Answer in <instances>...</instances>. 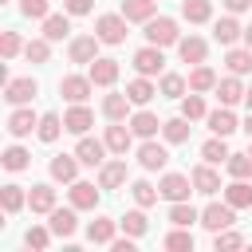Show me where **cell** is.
Returning <instances> with one entry per match:
<instances>
[{
	"instance_id": "obj_1",
	"label": "cell",
	"mask_w": 252,
	"mask_h": 252,
	"mask_svg": "<svg viewBox=\"0 0 252 252\" xmlns=\"http://www.w3.org/2000/svg\"><path fill=\"white\" fill-rule=\"evenodd\" d=\"M126 24H130V20H126L122 12H102V16L94 20V35H98L102 43L118 47V43H126V35H130V32H126Z\"/></svg>"
},
{
	"instance_id": "obj_2",
	"label": "cell",
	"mask_w": 252,
	"mask_h": 252,
	"mask_svg": "<svg viewBox=\"0 0 252 252\" xmlns=\"http://www.w3.org/2000/svg\"><path fill=\"white\" fill-rule=\"evenodd\" d=\"M177 39H181L177 20H169V16H154V20L146 24V43H154V47H177Z\"/></svg>"
},
{
	"instance_id": "obj_3",
	"label": "cell",
	"mask_w": 252,
	"mask_h": 252,
	"mask_svg": "<svg viewBox=\"0 0 252 252\" xmlns=\"http://www.w3.org/2000/svg\"><path fill=\"white\" fill-rule=\"evenodd\" d=\"M201 224H205L209 232L232 228V224H236V209H232L228 201H213V205H205V209H201Z\"/></svg>"
},
{
	"instance_id": "obj_4",
	"label": "cell",
	"mask_w": 252,
	"mask_h": 252,
	"mask_svg": "<svg viewBox=\"0 0 252 252\" xmlns=\"http://www.w3.org/2000/svg\"><path fill=\"white\" fill-rule=\"evenodd\" d=\"M35 94H39V83H35L32 75H24V79H8V83H4V102H12V106H28Z\"/></svg>"
},
{
	"instance_id": "obj_5",
	"label": "cell",
	"mask_w": 252,
	"mask_h": 252,
	"mask_svg": "<svg viewBox=\"0 0 252 252\" xmlns=\"http://www.w3.org/2000/svg\"><path fill=\"white\" fill-rule=\"evenodd\" d=\"M158 189H161V201H189V193H193V177H185V173H161V181H158Z\"/></svg>"
},
{
	"instance_id": "obj_6",
	"label": "cell",
	"mask_w": 252,
	"mask_h": 252,
	"mask_svg": "<svg viewBox=\"0 0 252 252\" xmlns=\"http://www.w3.org/2000/svg\"><path fill=\"white\" fill-rule=\"evenodd\" d=\"M106 142L102 138H87V134H79V146H75V158L83 161V165H91V169H98L102 161H106Z\"/></svg>"
},
{
	"instance_id": "obj_7",
	"label": "cell",
	"mask_w": 252,
	"mask_h": 252,
	"mask_svg": "<svg viewBox=\"0 0 252 252\" xmlns=\"http://www.w3.org/2000/svg\"><path fill=\"white\" fill-rule=\"evenodd\" d=\"M138 165H142L146 173L165 169V165H169V150H165V146H158L154 138H142V146H138Z\"/></svg>"
},
{
	"instance_id": "obj_8",
	"label": "cell",
	"mask_w": 252,
	"mask_h": 252,
	"mask_svg": "<svg viewBox=\"0 0 252 252\" xmlns=\"http://www.w3.org/2000/svg\"><path fill=\"white\" fill-rule=\"evenodd\" d=\"M165 47H154V43H146V47H138L134 51V71L138 75H161V67H165V55H161Z\"/></svg>"
},
{
	"instance_id": "obj_9",
	"label": "cell",
	"mask_w": 252,
	"mask_h": 252,
	"mask_svg": "<svg viewBox=\"0 0 252 252\" xmlns=\"http://www.w3.org/2000/svg\"><path fill=\"white\" fill-rule=\"evenodd\" d=\"M118 59H110V55H98L94 63H87V75H91V83L94 87H114L118 83Z\"/></svg>"
},
{
	"instance_id": "obj_10",
	"label": "cell",
	"mask_w": 252,
	"mask_h": 252,
	"mask_svg": "<svg viewBox=\"0 0 252 252\" xmlns=\"http://www.w3.org/2000/svg\"><path fill=\"white\" fill-rule=\"evenodd\" d=\"M91 91H94L91 75H63V79H59V94H63L67 102H87Z\"/></svg>"
},
{
	"instance_id": "obj_11",
	"label": "cell",
	"mask_w": 252,
	"mask_h": 252,
	"mask_svg": "<svg viewBox=\"0 0 252 252\" xmlns=\"http://www.w3.org/2000/svg\"><path fill=\"white\" fill-rule=\"evenodd\" d=\"M213 39L220 43V47H236L240 39H244V28L236 24V16L228 12V16H220V20H213Z\"/></svg>"
},
{
	"instance_id": "obj_12",
	"label": "cell",
	"mask_w": 252,
	"mask_h": 252,
	"mask_svg": "<svg viewBox=\"0 0 252 252\" xmlns=\"http://www.w3.org/2000/svg\"><path fill=\"white\" fill-rule=\"evenodd\" d=\"M98 35L91 32V35H75L71 43H67V55H71V63H94L98 59Z\"/></svg>"
},
{
	"instance_id": "obj_13",
	"label": "cell",
	"mask_w": 252,
	"mask_h": 252,
	"mask_svg": "<svg viewBox=\"0 0 252 252\" xmlns=\"http://www.w3.org/2000/svg\"><path fill=\"white\" fill-rule=\"evenodd\" d=\"M79 158L75 154H55L51 158V165H47V173H51V181H63V185H71V181H79Z\"/></svg>"
},
{
	"instance_id": "obj_14",
	"label": "cell",
	"mask_w": 252,
	"mask_h": 252,
	"mask_svg": "<svg viewBox=\"0 0 252 252\" xmlns=\"http://www.w3.org/2000/svg\"><path fill=\"white\" fill-rule=\"evenodd\" d=\"M75 213H79L75 205H71V209H59V205H55V209L47 213V224H51V232H55L59 240L75 236V228H79V217H75Z\"/></svg>"
},
{
	"instance_id": "obj_15",
	"label": "cell",
	"mask_w": 252,
	"mask_h": 252,
	"mask_svg": "<svg viewBox=\"0 0 252 252\" xmlns=\"http://www.w3.org/2000/svg\"><path fill=\"white\" fill-rule=\"evenodd\" d=\"M213 94H217L220 106H236V102H244V83H240V75H224V79H217Z\"/></svg>"
},
{
	"instance_id": "obj_16",
	"label": "cell",
	"mask_w": 252,
	"mask_h": 252,
	"mask_svg": "<svg viewBox=\"0 0 252 252\" xmlns=\"http://www.w3.org/2000/svg\"><path fill=\"white\" fill-rule=\"evenodd\" d=\"M130 106H134V102H130L126 91H110V94L102 98V118H106V122H126V118H130Z\"/></svg>"
},
{
	"instance_id": "obj_17",
	"label": "cell",
	"mask_w": 252,
	"mask_h": 252,
	"mask_svg": "<svg viewBox=\"0 0 252 252\" xmlns=\"http://www.w3.org/2000/svg\"><path fill=\"white\" fill-rule=\"evenodd\" d=\"M35 126H39V114H35L32 106H16V110L8 114V134H12V138H28Z\"/></svg>"
},
{
	"instance_id": "obj_18",
	"label": "cell",
	"mask_w": 252,
	"mask_h": 252,
	"mask_svg": "<svg viewBox=\"0 0 252 252\" xmlns=\"http://www.w3.org/2000/svg\"><path fill=\"white\" fill-rule=\"evenodd\" d=\"M126 173H130V169H126V158L118 154L114 161H102V165H98V185H102V189H122V185H126Z\"/></svg>"
},
{
	"instance_id": "obj_19",
	"label": "cell",
	"mask_w": 252,
	"mask_h": 252,
	"mask_svg": "<svg viewBox=\"0 0 252 252\" xmlns=\"http://www.w3.org/2000/svg\"><path fill=\"white\" fill-rule=\"evenodd\" d=\"M98 193H102V185L94 189V181H71V189H67V201L83 213V209H94L98 205Z\"/></svg>"
},
{
	"instance_id": "obj_20",
	"label": "cell",
	"mask_w": 252,
	"mask_h": 252,
	"mask_svg": "<svg viewBox=\"0 0 252 252\" xmlns=\"http://www.w3.org/2000/svg\"><path fill=\"white\" fill-rule=\"evenodd\" d=\"M63 126H67L71 134H87V130L94 126V110H91L87 102H71V110L63 114Z\"/></svg>"
},
{
	"instance_id": "obj_21",
	"label": "cell",
	"mask_w": 252,
	"mask_h": 252,
	"mask_svg": "<svg viewBox=\"0 0 252 252\" xmlns=\"http://www.w3.org/2000/svg\"><path fill=\"white\" fill-rule=\"evenodd\" d=\"M126 126L134 130V138H154V134L161 130V118H158L154 110H146V106H142V110H134V114L126 118Z\"/></svg>"
},
{
	"instance_id": "obj_22",
	"label": "cell",
	"mask_w": 252,
	"mask_h": 252,
	"mask_svg": "<svg viewBox=\"0 0 252 252\" xmlns=\"http://www.w3.org/2000/svg\"><path fill=\"white\" fill-rule=\"evenodd\" d=\"M205 122H209V130H213V134H220V138H228V134H236V130H240V122H236L232 106H217V110H209V114H205Z\"/></svg>"
},
{
	"instance_id": "obj_23",
	"label": "cell",
	"mask_w": 252,
	"mask_h": 252,
	"mask_svg": "<svg viewBox=\"0 0 252 252\" xmlns=\"http://www.w3.org/2000/svg\"><path fill=\"white\" fill-rule=\"evenodd\" d=\"M102 142H106V150H110V154H122V158H126V150L134 146V130H130V126H122V122H110V126H106V134H102Z\"/></svg>"
},
{
	"instance_id": "obj_24",
	"label": "cell",
	"mask_w": 252,
	"mask_h": 252,
	"mask_svg": "<svg viewBox=\"0 0 252 252\" xmlns=\"http://www.w3.org/2000/svg\"><path fill=\"white\" fill-rule=\"evenodd\" d=\"M189 177H193V189H197V193H205V197H213V193L220 189V173L213 169V161L193 165V173H189Z\"/></svg>"
},
{
	"instance_id": "obj_25",
	"label": "cell",
	"mask_w": 252,
	"mask_h": 252,
	"mask_svg": "<svg viewBox=\"0 0 252 252\" xmlns=\"http://www.w3.org/2000/svg\"><path fill=\"white\" fill-rule=\"evenodd\" d=\"M177 55H181V63H205V55H209V43L201 39V35H181L177 39Z\"/></svg>"
},
{
	"instance_id": "obj_26",
	"label": "cell",
	"mask_w": 252,
	"mask_h": 252,
	"mask_svg": "<svg viewBox=\"0 0 252 252\" xmlns=\"http://www.w3.org/2000/svg\"><path fill=\"white\" fill-rule=\"evenodd\" d=\"M118 228H122V224H118L114 217H94V220L87 224V240H91V244H110V240L118 236Z\"/></svg>"
},
{
	"instance_id": "obj_27",
	"label": "cell",
	"mask_w": 252,
	"mask_h": 252,
	"mask_svg": "<svg viewBox=\"0 0 252 252\" xmlns=\"http://www.w3.org/2000/svg\"><path fill=\"white\" fill-rule=\"evenodd\" d=\"M130 24H150L154 20V12H158V0H122V8H118Z\"/></svg>"
},
{
	"instance_id": "obj_28",
	"label": "cell",
	"mask_w": 252,
	"mask_h": 252,
	"mask_svg": "<svg viewBox=\"0 0 252 252\" xmlns=\"http://www.w3.org/2000/svg\"><path fill=\"white\" fill-rule=\"evenodd\" d=\"M43 35H47L51 43L67 39V35H71V12H51V16L43 20Z\"/></svg>"
},
{
	"instance_id": "obj_29",
	"label": "cell",
	"mask_w": 252,
	"mask_h": 252,
	"mask_svg": "<svg viewBox=\"0 0 252 252\" xmlns=\"http://www.w3.org/2000/svg\"><path fill=\"white\" fill-rule=\"evenodd\" d=\"M185 91H189V79H185V75H177V71H161V79H158V94H165V98H185Z\"/></svg>"
},
{
	"instance_id": "obj_30",
	"label": "cell",
	"mask_w": 252,
	"mask_h": 252,
	"mask_svg": "<svg viewBox=\"0 0 252 252\" xmlns=\"http://www.w3.org/2000/svg\"><path fill=\"white\" fill-rule=\"evenodd\" d=\"M126 94H130V102H134V106H146V102L158 94V83H150V75H138V79H130V83H126Z\"/></svg>"
},
{
	"instance_id": "obj_31",
	"label": "cell",
	"mask_w": 252,
	"mask_h": 252,
	"mask_svg": "<svg viewBox=\"0 0 252 252\" xmlns=\"http://www.w3.org/2000/svg\"><path fill=\"white\" fill-rule=\"evenodd\" d=\"M189 130H193V126H189V118H185V114H177V118H165V122H161V138H165L169 146L189 142Z\"/></svg>"
},
{
	"instance_id": "obj_32",
	"label": "cell",
	"mask_w": 252,
	"mask_h": 252,
	"mask_svg": "<svg viewBox=\"0 0 252 252\" xmlns=\"http://www.w3.org/2000/svg\"><path fill=\"white\" fill-rule=\"evenodd\" d=\"M28 209L47 217V213L55 209V189H51V185H32V189H28Z\"/></svg>"
},
{
	"instance_id": "obj_33",
	"label": "cell",
	"mask_w": 252,
	"mask_h": 252,
	"mask_svg": "<svg viewBox=\"0 0 252 252\" xmlns=\"http://www.w3.org/2000/svg\"><path fill=\"white\" fill-rule=\"evenodd\" d=\"M224 201H228L232 209H252V181L232 177V185L224 189Z\"/></svg>"
},
{
	"instance_id": "obj_34",
	"label": "cell",
	"mask_w": 252,
	"mask_h": 252,
	"mask_svg": "<svg viewBox=\"0 0 252 252\" xmlns=\"http://www.w3.org/2000/svg\"><path fill=\"white\" fill-rule=\"evenodd\" d=\"M217 87V71L209 67V63H197L193 71H189V91H197V94H209Z\"/></svg>"
},
{
	"instance_id": "obj_35",
	"label": "cell",
	"mask_w": 252,
	"mask_h": 252,
	"mask_svg": "<svg viewBox=\"0 0 252 252\" xmlns=\"http://www.w3.org/2000/svg\"><path fill=\"white\" fill-rule=\"evenodd\" d=\"M63 130H67V126H63V118H59L55 110H47V114H39V126H35V138L51 146V142H55V138H59Z\"/></svg>"
},
{
	"instance_id": "obj_36",
	"label": "cell",
	"mask_w": 252,
	"mask_h": 252,
	"mask_svg": "<svg viewBox=\"0 0 252 252\" xmlns=\"http://www.w3.org/2000/svg\"><path fill=\"white\" fill-rule=\"evenodd\" d=\"M181 20H189V24H209V20H213V0H181Z\"/></svg>"
},
{
	"instance_id": "obj_37",
	"label": "cell",
	"mask_w": 252,
	"mask_h": 252,
	"mask_svg": "<svg viewBox=\"0 0 252 252\" xmlns=\"http://www.w3.org/2000/svg\"><path fill=\"white\" fill-rule=\"evenodd\" d=\"M118 224H122V232H126V236H134V240H138V236H146V228H150V220H146V209H142V205H138V209H130L126 217H118Z\"/></svg>"
},
{
	"instance_id": "obj_38",
	"label": "cell",
	"mask_w": 252,
	"mask_h": 252,
	"mask_svg": "<svg viewBox=\"0 0 252 252\" xmlns=\"http://www.w3.org/2000/svg\"><path fill=\"white\" fill-rule=\"evenodd\" d=\"M224 67H228V75H248L252 71V47H228Z\"/></svg>"
},
{
	"instance_id": "obj_39",
	"label": "cell",
	"mask_w": 252,
	"mask_h": 252,
	"mask_svg": "<svg viewBox=\"0 0 252 252\" xmlns=\"http://www.w3.org/2000/svg\"><path fill=\"white\" fill-rule=\"evenodd\" d=\"M0 205H4V213H20V209L28 205V193H24V185L8 181V185L0 189Z\"/></svg>"
},
{
	"instance_id": "obj_40",
	"label": "cell",
	"mask_w": 252,
	"mask_h": 252,
	"mask_svg": "<svg viewBox=\"0 0 252 252\" xmlns=\"http://www.w3.org/2000/svg\"><path fill=\"white\" fill-rule=\"evenodd\" d=\"M169 224H181V228L201 224V213H197L189 201H173V205H169Z\"/></svg>"
},
{
	"instance_id": "obj_41",
	"label": "cell",
	"mask_w": 252,
	"mask_h": 252,
	"mask_svg": "<svg viewBox=\"0 0 252 252\" xmlns=\"http://www.w3.org/2000/svg\"><path fill=\"white\" fill-rule=\"evenodd\" d=\"M169 252H193V232L189 228H181V224H173L169 232H165V240H161Z\"/></svg>"
},
{
	"instance_id": "obj_42",
	"label": "cell",
	"mask_w": 252,
	"mask_h": 252,
	"mask_svg": "<svg viewBox=\"0 0 252 252\" xmlns=\"http://www.w3.org/2000/svg\"><path fill=\"white\" fill-rule=\"evenodd\" d=\"M181 114H185L189 122H201V118L209 114V106H205V94H197V91H189V94L181 98Z\"/></svg>"
},
{
	"instance_id": "obj_43",
	"label": "cell",
	"mask_w": 252,
	"mask_h": 252,
	"mask_svg": "<svg viewBox=\"0 0 252 252\" xmlns=\"http://www.w3.org/2000/svg\"><path fill=\"white\" fill-rule=\"evenodd\" d=\"M201 158H205V161H213V165H224V161H228V146H224V138H220V134H213V138L201 146Z\"/></svg>"
},
{
	"instance_id": "obj_44",
	"label": "cell",
	"mask_w": 252,
	"mask_h": 252,
	"mask_svg": "<svg viewBox=\"0 0 252 252\" xmlns=\"http://www.w3.org/2000/svg\"><path fill=\"white\" fill-rule=\"evenodd\" d=\"M0 161H4V169L20 173V169H28V165H32V154H28L24 146H8V150L0 154Z\"/></svg>"
},
{
	"instance_id": "obj_45",
	"label": "cell",
	"mask_w": 252,
	"mask_h": 252,
	"mask_svg": "<svg viewBox=\"0 0 252 252\" xmlns=\"http://www.w3.org/2000/svg\"><path fill=\"white\" fill-rule=\"evenodd\" d=\"M130 197H134V205L150 209V205H158L161 189H158V185H150V181H134V185H130Z\"/></svg>"
},
{
	"instance_id": "obj_46",
	"label": "cell",
	"mask_w": 252,
	"mask_h": 252,
	"mask_svg": "<svg viewBox=\"0 0 252 252\" xmlns=\"http://www.w3.org/2000/svg\"><path fill=\"white\" fill-rule=\"evenodd\" d=\"M24 55H28V63H47V59H51V39H47V35L28 39V43H24Z\"/></svg>"
},
{
	"instance_id": "obj_47",
	"label": "cell",
	"mask_w": 252,
	"mask_h": 252,
	"mask_svg": "<svg viewBox=\"0 0 252 252\" xmlns=\"http://www.w3.org/2000/svg\"><path fill=\"white\" fill-rule=\"evenodd\" d=\"M51 236H55V232H51V224H32V228L24 232V244H28V248H35V252H43V248L51 244Z\"/></svg>"
},
{
	"instance_id": "obj_48",
	"label": "cell",
	"mask_w": 252,
	"mask_h": 252,
	"mask_svg": "<svg viewBox=\"0 0 252 252\" xmlns=\"http://www.w3.org/2000/svg\"><path fill=\"white\" fill-rule=\"evenodd\" d=\"M224 169H228V177H244V181H252V154H228Z\"/></svg>"
},
{
	"instance_id": "obj_49",
	"label": "cell",
	"mask_w": 252,
	"mask_h": 252,
	"mask_svg": "<svg viewBox=\"0 0 252 252\" xmlns=\"http://www.w3.org/2000/svg\"><path fill=\"white\" fill-rule=\"evenodd\" d=\"M213 248H217V252L244 248V236H240V232H232V228H220V232H213Z\"/></svg>"
},
{
	"instance_id": "obj_50",
	"label": "cell",
	"mask_w": 252,
	"mask_h": 252,
	"mask_svg": "<svg viewBox=\"0 0 252 252\" xmlns=\"http://www.w3.org/2000/svg\"><path fill=\"white\" fill-rule=\"evenodd\" d=\"M20 12L28 20H47L51 16V0H20Z\"/></svg>"
},
{
	"instance_id": "obj_51",
	"label": "cell",
	"mask_w": 252,
	"mask_h": 252,
	"mask_svg": "<svg viewBox=\"0 0 252 252\" xmlns=\"http://www.w3.org/2000/svg\"><path fill=\"white\" fill-rule=\"evenodd\" d=\"M20 51H24V39H20L16 32H4V35H0V55H4V59H16Z\"/></svg>"
},
{
	"instance_id": "obj_52",
	"label": "cell",
	"mask_w": 252,
	"mask_h": 252,
	"mask_svg": "<svg viewBox=\"0 0 252 252\" xmlns=\"http://www.w3.org/2000/svg\"><path fill=\"white\" fill-rule=\"evenodd\" d=\"M94 8V0H63V12H71V16H87Z\"/></svg>"
},
{
	"instance_id": "obj_53",
	"label": "cell",
	"mask_w": 252,
	"mask_h": 252,
	"mask_svg": "<svg viewBox=\"0 0 252 252\" xmlns=\"http://www.w3.org/2000/svg\"><path fill=\"white\" fill-rule=\"evenodd\" d=\"M110 252H134V236H114L110 240Z\"/></svg>"
},
{
	"instance_id": "obj_54",
	"label": "cell",
	"mask_w": 252,
	"mask_h": 252,
	"mask_svg": "<svg viewBox=\"0 0 252 252\" xmlns=\"http://www.w3.org/2000/svg\"><path fill=\"white\" fill-rule=\"evenodd\" d=\"M220 4H224V8L232 12V16H236V12H248V8H252V0H220Z\"/></svg>"
},
{
	"instance_id": "obj_55",
	"label": "cell",
	"mask_w": 252,
	"mask_h": 252,
	"mask_svg": "<svg viewBox=\"0 0 252 252\" xmlns=\"http://www.w3.org/2000/svg\"><path fill=\"white\" fill-rule=\"evenodd\" d=\"M240 130H244V134H248V138H252V110H248V118H244V122H240Z\"/></svg>"
},
{
	"instance_id": "obj_56",
	"label": "cell",
	"mask_w": 252,
	"mask_h": 252,
	"mask_svg": "<svg viewBox=\"0 0 252 252\" xmlns=\"http://www.w3.org/2000/svg\"><path fill=\"white\" fill-rule=\"evenodd\" d=\"M240 43H244V47H252V24L244 28V39H240Z\"/></svg>"
},
{
	"instance_id": "obj_57",
	"label": "cell",
	"mask_w": 252,
	"mask_h": 252,
	"mask_svg": "<svg viewBox=\"0 0 252 252\" xmlns=\"http://www.w3.org/2000/svg\"><path fill=\"white\" fill-rule=\"evenodd\" d=\"M244 106L252 110V87H244Z\"/></svg>"
},
{
	"instance_id": "obj_58",
	"label": "cell",
	"mask_w": 252,
	"mask_h": 252,
	"mask_svg": "<svg viewBox=\"0 0 252 252\" xmlns=\"http://www.w3.org/2000/svg\"><path fill=\"white\" fill-rule=\"evenodd\" d=\"M248 154H252V138H248Z\"/></svg>"
},
{
	"instance_id": "obj_59",
	"label": "cell",
	"mask_w": 252,
	"mask_h": 252,
	"mask_svg": "<svg viewBox=\"0 0 252 252\" xmlns=\"http://www.w3.org/2000/svg\"><path fill=\"white\" fill-rule=\"evenodd\" d=\"M0 4H8V0H0Z\"/></svg>"
}]
</instances>
